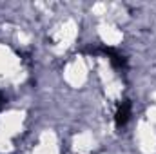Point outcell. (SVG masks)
<instances>
[{
    "label": "cell",
    "instance_id": "obj_2",
    "mask_svg": "<svg viewBox=\"0 0 156 154\" xmlns=\"http://www.w3.org/2000/svg\"><path fill=\"white\" fill-rule=\"evenodd\" d=\"M129 116H131V102H129V100H123V102L118 105L116 113H115V123H116L118 129H122V127L129 121Z\"/></svg>",
    "mask_w": 156,
    "mask_h": 154
},
{
    "label": "cell",
    "instance_id": "obj_1",
    "mask_svg": "<svg viewBox=\"0 0 156 154\" xmlns=\"http://www.w3.org/2000/svg\"><path fill=\"white\" fill-rule=\"evenodd\" d=\"M91 53H102V54H105L109 60H111V64L120 69V71H123V69H127V60L123 58V54H120L116 49H113V47H105V45H100L98 49H91Z\"/></svg>",
    "mask_w": 156,
    "mask_h": 154
}]
</instances>
